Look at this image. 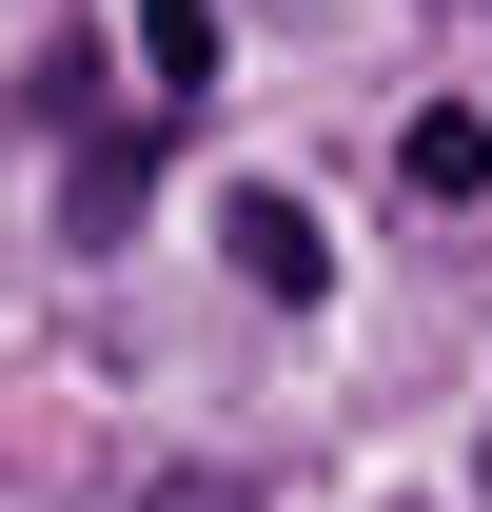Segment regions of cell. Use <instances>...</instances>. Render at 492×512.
Returning a JSON list of instances; mask_svg holds the SVG:
<instances>
[{
	"instance_id": "6da1fadb",
	"label": "cell",
	"mask_w": 492,
	"mask_h": 512,
	"mask_svg": "<svg viewBox=\"0 0 492 512\" xmlns=\"http://www.w3.org/2000/svg\"><path fill=\"white\" fill-rule=\"evenodd\" d=\"M217 256H237V276H256V296H276V316H296L315 276H335V256H315V217H296V197H276V178H256V197H217Z\"/></svg>"
},
{
	"instance_id": "7a4b0ae2",
	"label": "cell",
	"mask_w": 492,
	"mask_h": 512,
	"mask_svg": "<svg viewBox=\"0 0 492 512\" xmlns=\"http://www.w3.org/2000/svg\"><path fill=\"white\" fill-rule=\"evenodd\" d=\"M138 60H158V99H217V0H138Z\"/></svg>"
},
{
	"instance_id": "3957f363",
	"label": "cell",
	"mask_w": 492,
	"mask_h": 512,
	"mask_svg": "<svg viewBox=\"0 0 492 512\" xmlns=\"http://www.w3.org/2000/svg\"><path fill=\"white\" fill-rule=\"evenodd\" d=\"M138 178H158V138L119 119V138H99V158H79V237H119V217H138Z\"/></svg>"
},
{
	"instance_id": "277c9868",
	"label": "cell",
	"mask_w": 492,
	"mask_h": 512,
	"mask_svg": "<svg viewBox=\"0 0 492 512\" xmlns=\"http://www.w3.org/2000/svg\"><path fill=\"white\" fill-rule=\"evenodd\" d=\"M414 197H492V119H414Z\"/></svg>"
},
{
	"instance_id": "5b68a950",
	"label": "cell",
	"mask_w": 492,
	"mask_h": 512,
	"mask_svg": "<svg viewBox=\"0 0 492 512\" xmlns=\"http://www.w3.org/2000/svg\"><path fill=\"white\" fill-rule=\"evenodd\" d=\"M138 512H256V493H237V473H158Z\"/></svg>"
}]
</instances>
